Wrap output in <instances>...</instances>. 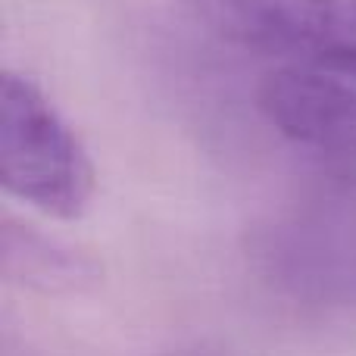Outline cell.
Segmentation results:
<instances>
[{"label": "cell", "instance_id": "obj_1", "mask_svg": "<svg viewBox=\"0 0 356 356\" xmlns=\"http://www.w3.org/2000/svg\"><path fill=\"white\" fill-rule=\"evenodd\" d=\"M257 263L300 307H356V169L297 163L294 184L257 232Z\"/></svg>", "mask_w": 356, "mask_h": 356}, {"label": "cell", "instance_id": "obj_2", "mask_svg": "<svg viewBox=\"0 0 356 356\" xmlns=\"http://www.w3.org/2000/svg\"><path fill=\"white\" fill-rule=\"evenodd\" d=\"M0 181L50 219L72 222L91 207L94 163L44 88L6 69L0 79Z\"/></svg>", "mask_w": 356, "mask_h": 356}, {"label": "cell", "instance_id": "obj_3", "mask_svg": "<svg viewBox=\"0 0 356 356\" xmlns=\"http://www.w3.org/2000/svg\"><path fill=\"white\" fill-rule=\"evenodd\" d=\"M200 10L228 44L272 66L356 81V0H200Z\"/></svg>", "mask_w": 356, "mask_h": 356}, {"label": "cell", "instance_id": "obj_4", "mask_svg": "<svg viewBox=\"0 0 356 356\" xmlns=\"http://www.w3.org/2000/svg\"><path fill=\"white\" fill-rule=\"evenodd\" d=\"M263 122L294 163L356 169V81L309 69L272 66L257 88Z\"/></svg>", "mask_w": 356, "mask_h": 356}, {"label": "cell", "instance_id": "obj_5", "mask_svg": "<svg viewBox=\"0 0 356 356\" xmlns=\"http://www.w3.org/2000/svg\"><path fill=\"white\" fill-rule=\"evenodd\" d=\"M0 269L10 284L44 297L88 294L104 278V266L81 247L41 232L13 213L0 228Z\"/></svg>", "mask_w": 356, "mask_h": 356}]
</instances>
